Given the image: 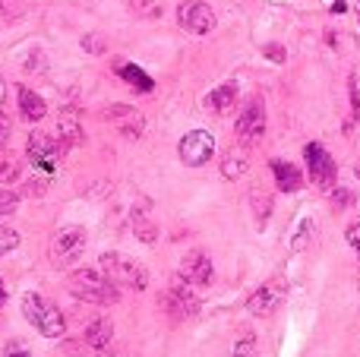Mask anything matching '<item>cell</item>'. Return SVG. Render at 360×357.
Listing matches in <instances>:
<instances>
[{
  "label": "cell",
  "instance_id": "1",
  "mask_svg": "<svg viewBox=\"0 0 360 357\" xmlns=\"http://www.w3.org/2000/svg\"><path fill=\"white\" fill-rule=\"evenodd\" d=\"M67 288L73 291L79 301L86 304H98V307H108V304H117V285L98 269H79L67 278Z\"/></svg>",
  "mask_w": 360,
  "mask_h": 357
},
{
  "label": "cell",
  "instance_id": "2",
  "mask_svg": "<svg viewBox=\"0 0 360 357\" xmlns=\"http://www.w3.org/2000/svg\"><path fill=\"white\" fill-rule=\"evenodd\" d=\"M22 316L35 326L38 335H44V339H60L63 332H67V320H63V313L54 307V304H48L41 294H25L22 297Z\"/></svg>",
  "mask_w": 360,
  "mask_h": 357
},
{
  "label": "cell",
  "instance_id": "3",
  "mask_svg": "<svg viewBox=\"0 0 360 357\" xmlns=\"http://www.w3.org/2000/svg\"><path fill=\"white\" fill-rule=\"evenodd\" d=\"M98 263H101V269H105V275L111 278L114 285H120V288L143 291L146 285H149V272H146V266L133 257H124V253H101Z\"/></svg>",
  "mask_w": 360,
  "mask_h": 357
},
{
  "label": "cell",
  "instance_id": "4",
  "mask_svg": "<svg viewBox=\"0 0 360 357\" xmlns=\"http://www.w3.org/2000/svg\"><path fill=\"white\" fill-rule=\"evenodd\" d=\"M67 149V145L60 143V136H51V133H44V130H35L29 136V162H32V168L38 171V174H44V177H51L54 174V168H57V158H60V152Z\"/></svg>",
  "mask_w": 360,
  "mask_h": 357
},
{
  "label": "cell",
  "instance_id": "5",
  "mask_svg": "<svg viewBox=\"0 0 360 357\" xmlns=\"http://www.w3.org/2000/svg\"><path fill=\"white\" fill-rule=\"evenodd\" d=\"M234 130H237V143L240 145H256L259 143L262 133H266V105H262V98H250L247 105H243Z\"/></svg>",
  "mask_w": 360,
  "mask_h": 357
},
{
  "label": "cell",
  "instance_id": "6",
  "mask_svg": "<svg viewBox=\"0 0 360 357\" xmlns=\"http://www.w3.org/2000/svg\"><path fill=\"white\" fill-rule=\"evenodd\" d=\"M177 22L190 35H209L218 19H215V10L209 4H202V0H184L177 6Z\"/></svg>",
  "mask_w": 360,
  "mask_h": 357
},
{
  "label": "cell",
  "instance_id": "7",
  "mask_svg": "<svg viewBox=\"0 0 360 357\" xmlns=\"http://www.w3.org/2000/svg\"><path fill=\"white\" fill-rule=\"evenodd\" d=\"M177 152H180V162H184L186 168H202V164L215 155V136L205 130H190L184 139H180Z\"/></svg>",
  "mask_w": 360,
  "mask_h": 357
},
{
  "label": "cell",
  "instance_id": "8",
  "mask_svg": "<svg viewBox=\"0 0 360 357\" xmlns=\"http://www.w3.org/2000/svg\"><path fill=\"white\" fill-rule=\"evenodd\" d=\"M304 155H307V171H310V181L316 183L319 190H332V187H335L338 164L332 162L329 152H326L319 143H310L304 149Z\"/></svg>",
  "mask_w": 360,
  "mask_h": 357
},
{
  "label": "cell",
  "instance_id": "9",
  "mask_svg": "<svg viewBox=\"0 0 360 357\" xmlns=\"http://www.w3.org/2000/svg\"><path fill=\"white\" fill-rule=\"evenodd\" d=\"M162 307L174 323H184V320H193V316L199 313V297L193 294L186 285H174V288L165 291Z\"/></svg>",
  "mask_w": 360,
  "mask_h": 357
},
{
  "label": "cell",
  "instance_id": "10",
  "mask_svg": "<svg viewBox=\"0 0 360 357\" xmlns=\"http://www.w3.org/2000/svg\"><path fill=\"white\" fill-rule=\"evenodd\" d=\"M82 250H86V231H82V228H63L60 234H54L51 259L60 266H70Z\"/></svg>",
  "mask_w": 360,
  "mask_h": 357
},
{
  "label": "cell",
  "instance_id": "11",
  "mask_svg": "<svg viewBox=\"0 0 360 357\" xmlns=\"http://www.w3.org/2000/svg\"><path fill=\"white\" fill-rule=\"evenodd\" d=\"M281 301H285V285H281L278 278H272V282L259 285V288L250 294L247 310H250L253 316H272L275 310L281 307Z\"/></svg>",
  "mask_w": 360,
  "mask_h": 357
},
{
  "label": "cell",
  "instance_id": "12",
  "mask_svg": "<svg viewBox=\"0 0 360 357\" xmlns=\"http://www.w3.org/2000/svg\"><path fill=\"white\" fill-rule=\"evenodd\" d=\"M180 282L193 285V288H205L212 285V259L202 250H190L180 263Z\"/></svg>",
  "mask_w": 360,
  "mask_h": 357
},
{
  "label": "cell",
  "instance_id": "13",
  "mask_svg": "<svg viewBox=\"0 0 360 357\" xmlns=\"http://www.w3.org/2000/svg\"><path fill=\"white\" fill-rule=\"evenodd\" d=\"M105 117L111 120L114 126H117L120 136H127V139H139V136H143L146 117L136 111V108H130V105H111L105 111Z\"/></svg>",
  "mask_w": 360,
  "mask_h": 357
},
{
  "label": "cell",
  "instance_id": "14",
  "mask_svg": "<svg viewBox=\"0 0 360 357\" xmlns=\"http://www.w3.org/2000/svg\"><path fill=\"white\" fill-rule=\"evenodd\" d=\"M237 95H240V89H237V82H221L218 89H212L209 95H205L202 105L209 108L212 114H218V117H224V114L234 111L237 105Z\"/></svg>",
  "mask_w": 360,
  "mask_h": 357
},
{
  "label": "cell",
  "instance_id": "15",
  "mask_svg": "<svg viewBox=\"0 0 360 357\" xmlns=\"http://www.w3.org/2000/svg\"><path fill=\"white\" fill-rule=\"evenodd\" d=\"M272 174H275V183H278L281 193H297V190L304 187V174H300V168L291 162H278V158H275Z\"/></svg>",
  "mask_w": 360,
  "mask_h": 357
},
{
  "label": "cell",
  "instance_id": "16",
  "mask_svg": "<svg viewBox=\"0 0 360 357\" xmlns=\"http://www.w3.org/2000/svg\"><path fill=\"white\" fill-rule=\"evenodd\" d=\"M130 225H133V234H136L143 244H155L158 240V225L155 219L149 215V206H136L130 212Z\"/></svg>",
  "mask_w": 360,
  "mask_h": 357
},
{
  "label": "cell",
  "instance_id": "17",
  "mask_svg": "<svg viewBox=\"0 0 360 357\" xmlns=\"http://www.w3.org/2000/svg\"><path fill=\"white\" fill-rule=\"evenodd\" d=\"M19 114H22L25 120H32V124H38V120L48 114V105H44L41 95L32 92L29 86H19Z\"/></svg>",
  "mask_w": 360,
  "mask_h": 357
},
{
  "label": "cell",
  "instance_id": "18",
  "mask_svg": "<svg viewBox=\"0 0 360 357\" xmlns=\"http://www.w3.org/2000/svg\"><path fill=\"white\" fill-rule=\"evenodd\" d=\"M111 339H114V326H111V320H105V316H98V320H92L86 326V345L89 348L105 351V348L111 345Z\"/></svg>",
  "mask_w": 360,
  "mask_h": 357
},
{
  "label": "cell",
  "instance_id": "19",
  "mask_svg": "<svg viewBox=\"0 0 360 357\" xmlns=\"http://www.w3.org/2000/svg\"><path fill=\"white\" fill-rule=\"evenodd\" d=\"M57 136H60L63 145H79L82 143V124L73 111L60 114V120H57Z\"/></svg>",
  "mask_w": 360,
  "mask_h": 357
},
{
  "label": "cell",
  "instance_id": "20",
  "mask_svg": "<svg viewBox=\"0 0 360 357\" xmlns=\"http://www.w3.org/2000/svg\"><path fill=\"white\" fill-rule=\"evenodd\" d=\"M117 73H120V79L124 82H130L136 92H152L155 89V82H152V76L146 73L143 67H136V63H120L117 67Z\"/></svg>",
  "mask_w": 360,
  "mask_h": 357
},
{
  "label": "cell",
  "instance_id": "21",
  "mask_svg": "<svg viewBox=\"0 0 360 357\" xmlns=\"http://www.w3.org/2000/svg\"><path fill=\"white\" fill-rule=\"evenodd\" d=\"M247 171V158L243 155H224L221 158V177L224 181H237Z\"/></svg>",
  "mask_w": 360,
  "mask_h": 357
},
{
  "label": "cell",
  "instance_id": "22",
  "mask_svg": "<svg viewBox=\"0 0 360 357\" xmlns=\"http://www.w3.org/2000/svg\"><path fill=\"white\" fill-rule=\"evenodd\" d=\"M19 174H22V168H19V158H13L10 152H4V155H0V183L19 181Z\"/></svg>",
  "mask_w": 360,
  "mask_h": 357
},
{
  "label": "cell",
  "instance_id": "23",
  "mask_svg": "<svg viewBox=\"0 0 360 357\" xmlns=\"http://www.w3.org/2000/svg\"><path fill=\"white\" fill-rule=\"evenodd\" d=\"M269 212H272V196L269 193H253V215H256V225H266Z\"/></svg>",
  "mask_w": 360,
  "mask_h": 357
},
{
  "label": "cell",
  "instance_id": "24",
  "mask_svg": "<svg viewBox=\"0 0 360 357\" xmlns=\"http://www.w3.org/2000/svg\"><path fill=\"white\" fill-rule=\"evenodd\" d=\"M16 247H19V234L13 231V228H0V257L13 253Z\"/></svg>",
  "mask_w": 360,
  "mask_h": 357
},
{
  "label": "cell",
  "instance_id": "25",
  "mask_svg": "<svg viewBox=\"0 0 360 357\" xmlns=\"http://www.w3.org/2000/svg\"><path fill=\"white\" fill-rule=\"evenodd\" d=\"M231 357H256V339H253V335H243V339L234 345Z\"/></svg>",
  "mask_w": 360,
  "mask_h": 357
},
{
  "label": "cell",
  "instance_id": "26",
  "mask_svg": "<svg viewBox=\"0 0 360 357\" xmlns=\"http://www.w3.org/2000/svg\"><path fill=\"white\" fill-rule=\"evenodd\" d=\"M19 209V196L13 190H0V215H13Z\"/></svg>",
  "mask_w": 360,
  "mask_h": 357
},
{
  "label": "cell",
  "instance_id": "27",
  "mask_svg": "<svg viewBox=\"0 0 360 357\" xmlns=\"http://www.w3.org/2000/svg\"><path fill=\"white\" fill-rule=\"evenodd\" d=\"M351 202H354V196H351V190H345V187L332 190V209H335V212H342V209H348Z\"/></svg>",
  "mask_w": 360,
  "mask_h": 357
},
{
  "label": "cell",
  "instance_id": "28",
  "mask_svg": "<svg viewBox=\"0 0 360 357\" xmlns=\"http://www.w3.org/2000/svg\"><path fill=\"white\" fill-rule=\"evenodd\" d=\"M82 48H86L89 54H105V38H98V35H86V38H82Z\"/></svg>",
  "mask_w": 360,
  "mask_h": 357
},
{
  "label": "cell",
  "instance_id": "29",
  "mask_svg": "<svg viewBox=\"0 0 360 357\" xmlns=\"http://www.w3.org/2000/svg\"><path fill=\"white\" fill-rule=\"evenodd\" d=\"M345 238H348V244L354 247V253L360 257V225H348V228H345Z\"/></svg>",
  "mask_w": 360,
  "mask_h": 357
},
{
  "label": "cell",
  "instance_id": "30",
  "mask_svg": "<svg viewBox=\"0 0 360 357\" xmlns=\"http://www.w3.org/2000/svg\"><path fill=\"white\" fill-rule=\"evenodd\" d=\"M266 57L269 60H275V63H285V48H278V44H266Z\"/></svg>",
  "mask_w": 360,
  "mask_h": 357
},
{
  "label": "cell",
  "instance_id": "31",
  "mask_svg": "<svg viewBox=\"0 0 360 357\" xmlns=\"http://www.w3.org/2000/svg\"><path fill=\"white\" fill-rule=\"evenodd\" d=\"M6 136H10V120H6V114L0 111V149L6 145Z\"/></svg>",
  "mask_w": 360,
  "mask_h": 357
},
{
  "label": "cell",
  "instance_id": "32",
  "mask_svg": "<svg viewBox=\"0 0 360 357\" xmlns=\"http://www.w3.org/2000/svg\"><path fill=\"white\" fill-rule=\"evenodd\" d=\"M4 357H29V351H22V348H16V345H13V348H10V351H6Z\"/></svg>",
  "mask_w": 360,
  "mask_h": 357
},
{
  "label": "cell",
  "instance_id": "33",
  "mask_svg": "<svg viewBox=\"0 0 360 357\" xmlns=\"http://www.w3.org/2000/svg\"><path fill=\"white\" fill-rule=\"evenodd\" d=\"M4 101H6V86H4V79H0V111H4Z\"/></svg>",
  "mask_w": 360,
  "mask_h": 357
},
{
  "label": "cell",
  "instance_id": "34",
  "mask_svg": "<svg viewBox=\"0 0 360 357\" xmlns=\"http://www.w3.org/2000/svg\"><path fill=\"white\" fill-rule=\"evenodd\" d=\"M4 304H6V285L0 282V307H4Z\"/></svg>",
  "mask_w": 360,
  "mask_h": 357
},
{
  "label": "cell",
  "instance_id": "35",
  "mask_svg": "<svg viewBox=\"0 0 360 357\" xmlns=\"http://www.w3.org/2000/svg\"><path fill=\"white\" fill-rule=\"evenodd\" d=\"M354 174H357V177H360V162H357V164H354Z\"/></svg>",
  "mask_w": 360,
  "mask_h": 357
},
{
  "label": "cell",
  "instance_id": "36",
  "mask_svg": "<svg viewBox=\"0 0 360 357\" xmlns=\"http://www.w3.org/2000/svg\"><path fill=\"white\" fill-rule=\"evenodd\" d=\"M354 13H357V19H360V0H357V6H354Z\"/></svg>",
  "mask_w": 360,
  "mask_h": 357
}]
</instances>
